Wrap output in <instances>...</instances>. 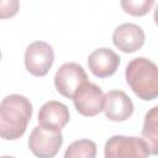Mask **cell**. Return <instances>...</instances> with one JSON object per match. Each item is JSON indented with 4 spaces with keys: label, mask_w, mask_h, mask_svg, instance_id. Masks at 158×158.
<instances>
[{
    "label": "cell",
    "mask_w": 158,
    "mask_h": 158,
    "mask_svg": "<svg viewBox=\"0 0 158 158\" xmlns=\"http://www.w3.org/2000/svg\"><path fill=\"white\" fill-rule=\"evenodd\" d=\"M96 143L91 139H78L72 142L64 152V158H95Z\"/></svg>",
    "instance_id": "obj_13"
},
{
    "label": "cell",
    "mask_w": 158,
    "mask_h": 158,
    "mask_svg": "<svg viewBox=\"0 0 158 158\" xmlns=\"http://www.w3.org/2000/svg\"><path fill=\"white\" fill-rule=\"evenodd\" d=\"M0 158H14V157H11V156H2V157H0Z\"/></svg>",
    "instance_id": "obj_16"
},
{
    "label": "cell",
    "mask_w": 158,
    "mask_h": 158,
    "mask_svg": "<svg viewBox=\"0 0 158 158\" xmlns=\"http://www.w3.org/2000/svg\"><path fill=\"white\" fill-rule=\"evenodd\" d=\"M120 57L110 48L101 47L93 51L88 57V67L98 78L111 77L120 65Z\"/></svg>",
    "instance_id": "obj_11"
},
{
    "label": "cell",
    "mask_w": 158,
    "mask_h": 158,
    "mask_svg": "<svg viewBox=\"0 0 158 158\" xmlns=\"http://www.w3.org/2000/svg\"><path fill=\"white\" fill-rule=\"evenodd\" d=\"M102 111L110 121H126L133 114V102L125 91L110 90L104 95Z\"/></svg>",
    "instance_id": "obj_8"
},
{
    "label": "cell",
    "mask_w": 158,
    "mask_h": 158,
    "mask_svg": "<svg viewBox=\"0 0 158 158\" xmlns=\"http://www.w3.org/2000/svg\"><path fill=\"white\" fill-rule=\"evenodd\" d=\"M72 99L75 110L85 117L96 116L102 111L104 93L101 88L94 83L85 81L84 84H81L77 89Z\"/></svg>",
    "instance_id": "obj_6"
},
{
    "label": "cell",
    "mask_w": 158,
    "mask_h": 158,
    "mask_svg": "<svg viewBox=\"0 0 158 158\" xmlns=\"http://www.w3.org/2000/svg\"><path fill=\"white\" fill-rule=\"evenodd\" d=\"M20 2L17 0H0V19H10L17 14Z\"/></svg>",
    "instance_id": "obj_15"
},
{
    "label": "cell",
    "mask_w": 158,
    "mask_h": 158,
    "mask_svg": "<svg viewBox=\"0 0 158 158\" xmlns=\"http://www.w3.org/2000/svg\"><path fill=\"white\" fill-rule=\"evenodd\" d=\"M128 86L142 100L151 101L158 95V68L148 58L132 59L125 70Z\"/></svg>",
    "instance_id": "obj_2"
},
{
    "label": "cell",
    "mask_w": 158,
    "mask_h": 158,
    "mask_svg": "<svg viewBox=\"0 0 158 158\" xmlns=\"http://www.w3.org/2000/svg\"><path fill=\"white\" fill-rule=\"evenodd\" d=\"M0 59H1V51H0Z\"/></svg>",
    "instance_id": "obj_17"
},
{
    "label": "cell",
    "mask_w": 158,
    "mask_h": 158,
    "mask_svg": "<svg viewBox=\"0 0 158 158\" xmlns=\"http://www.w3.org/2000/svg\"><path fill=\"white\" fill-rule=\"evenodd\" d=\"M104 156L105 158H148L149 151L142 138L115 135L106 141Z\"/></svg>",
    "instance_id": "obj_3"
},
{
    "label": "cell",
    "mask_w": 158,
    "mask_h": 158,
    "mask_svg": "<svg viewBox=\"0 0 158 158\" xmlns=\"http://www.w3.org/2000/svg\"><path fill=\"white\" fill-rule=\"evenodd\" d=\"M53 62L54 52L49 43L44 41H35L27 46L25 51V67L32 75H47Z\"/></svg>",
    "instance_id": "obj_4"
},
{
    "label": "cell",
    "mask_w": 158,
    "mask_h": 158,
    "mask_svg": "<svg viewBox=\"0 0 158 158\" xmlns=\"http://www.w3.org/2000/svg\"><path fill=\"white\" fill-rule=\"evenodd\" d=\"M69 110L63 102L51 100L43 104L38 111V126L59 132L69 122Z\"/></svg>",
    "instance_id": "obj_10"
},
{
    "label": "cell",
    "mask_w": 158,
    "mask_h": 158,
    "mask_svg": "<svg viewBox=\"0 0 158 158\" xmlns=\"http://www.w3.org/2000/svg\"><path fill=\"white\" fill-rule=\"evenodd\" d=\"M146 36L141 26L135 23H122L117 26L112 35V42L116 48L123 53H133L144 43Z\"/></svg>",
    "instance_id": "obj_9"
},
{
    "label": "cell",
    "mask_w": 158,
    "mask_h": 158,
    "mask_svg": "<svg viewBox=\"0 0 158 158\" xmlns=\"http://www.w3.org/2000/svg\"><path fill=\"white\" fill-rule=\"evenodd\" d=\"M142 139L146 142L149 154L156 156L158 152V107H152L144 117L142 128Z\"/></svg>",
    "instance_id": "obj_12"
},
{
    "label": "cell",
    "mask_w": 158,
    "mask_h": 158,
    "mask_svg": "<svg viewBox=\"0 0 158 158\" xmlns=\"http://www.w3.org/2000/svg\"><path fill=\"white\" fill-rule=\"evenodd\" d=\"M31 101L20 94L5 96L0 102V138L15 141L23 136L32 117Z\"/></svg>",
    "instance_id": "obj_1"
},
{
    "label": "cell",
    "mask_w": 158,
    "mask_h": 158,
    "mask_svg": "<svg viewBox=\"0 0 158 158\" xmlns=\"http://www.w3.org/2000/svg\"><path fill=\"white\" fill-rule=\"evenodd\" d=\"M85 81H88V77L84 68L74 62L60 65L54 75V86L57 91L68 99H72L77 89Z\"/></svg>",
    "instance_id": "obj_7"
},
{
    "label": "cell",
    "mask_w": 158,
    "mask_h": 158,
    "mask_svg": "<svg viewBox=\"0 0 158 158\" xmlns=\"http://www.w3.org/2000/svg\"><path fill=\"white\" fill-rule=\"evenodd\" d=\"M120 5L126 14L132 16H143L152 9L154 0H123Z\"/></svg>",
    "instance_id": "obj_14"
},
{
    "label": "cell",
    "mask_w": 158,
    "mask_h": 158,
    "mask_svg": "<svg viewBox=\"0 0 158 158\" xmlns=\"http://www.w3.org/2000/svg\"><path fill=\"white\" fill-rule=\"evenodd\" d=\"M63 136L59 132L36 126L28 137V148L37 158H53L60 149Z\"/></svg>",
    "instance_id": "obj_5"
}]
</instances>
